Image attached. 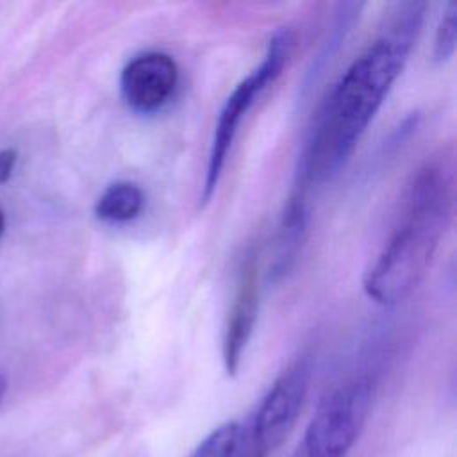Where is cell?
Masks as SVG:
<instances>
[{"label":"cell","mask_w":457,"mask_h":457,"mask_svg":"<svg viewBox=\"0 0 457 457\" xmlns=\"http://www.w3.org/2000/svg\"><path fill=\"white\" fill-rule=\"evenodd\" d=\"M425 4H398L386 29L343 71L323 100L298 164L296 189L334 177L400 77L425 16Z\"/></svg>","instance_id":"6da1fadb"},{"label":"cell","mask_w":457,"mask_h":457,"mask_svg":"<svg viewBox=\"0 0 457 457\" xmlns=\"http://www.w3.org/2000/svg\"><path fill=\"white\" fill-rule=\"evenodd\" d=\"M452 177L441 164L421 168L407 187L387 241L366 270L362 287L382 305L403 300L425 277L452 218Z\"/></svg>","instance_id":"7a4b0ae2"},{"label":"cell","mask_w":457,"mask_h":457,"mask_svg":"<svg viewBox=\"0 0 457 457\" xmlns=\"http://www.w3.org/2000/svg\"><path fill=\"white\" fill-rule=\"evenodd\" d=\"M293 48V34L291 30H277L271 39L268 41L266 52L259 66H255L243 80L236 84L232 93L225 98L218 120L212 130L202 189L198 204L200 207H205L211 198L216 193V187L221 180L223 168L227 162V157L230 154V148L234 145V139L239 132L241 121L245 120L246 112L253 105V102L259 98V95L271 86L278 75L282 73Z\"/></svg>","instance_id":"3957f363"},{"label":"cell","mask_w":457,"mask_h":457,"mask_svg":"<svg viewBox=\"0 0 457 457\" xmlns=\"http://www.w3.org/2000/svg\"><path fill=\"white\" fill-rule=\"evenodd\" d=\"M311 364L291 362L262 395L246 421L239 423L236 457H270L289 436L307 396Z\"/></svg>","instance_id":"277c9868"},{"label":"cell","mask_w":457,"mask_h":457,"mask_svg":"<svg viewBox=\"0 0 457 457\" xmlns=\"http://www.w3.org/2000/svg\"><path fill=\"white\" fill-rule=\"evenodd\" d=\"M373 402L368 377L350 378L318 403L295 457H346L359 439Z\"/></svg>","instance_id":"5b68a950"},{"label":"cell","mask_w":457,"mask_h":457,"mask_svg":"<svg viewBox=\"0 0 457 457\" xmlns=\"http://www.w3.org/2000/svg\"><path fill=\"white\" fill-rule=\"evenodd\" d=\"M179 77V64L173 55L161 50H146L123 66L120 93L132 111L152 114L175 96Z\"/></svg>","instance_id":"8992f818"},{"label":"cell","mask_w":457,"mask_h":457,"mask_svg":"<svg viewBox=\"0 0 457 457\" xmlns=\"http://www.w3.org/2000/svg\"><path fill=\"white\" fill-rule=\"evenodd\" d=\"M261 302V271L259 255L246 253L239 266L232 303L227 314V323L221 339V361L227 375L234 377L239 371L246 346L252 339Z\"/></svg>","instance_id":"52a82bcc"},{"label":"cell","mask_w":457,"mask_h":457,"mask_svg":"<svg viewBox=\"0 0 457 457\" xmlns=\"http://www.w3.org/2000/svg\"><path fill=\"white\" fill-rule=\"evenodd\" d=\"M307 228V204L305 195L295 191L289 198L286 211L282 214L277 236L275 248L270 264V278L277 280L287 273L291 264L296 259V253L302 246L303 234Z\"/></svg>","instance_id":"ba28073f"},{"label":"cell","mask_w":457,"mask_h":457,"mask_svg":"<svg viewBox=\"0 0 457 457\" xmlns=\"http://www.w3.org/2000/svg\"><path fill=\"white\" fill-rule=\"evenodd\" d=\"M145 207L143 189L130 180L109 184L95 204V216L111 225H123L136 220Z\"/></svg>","instance_id":"9c48e42d"},{"label":"cell","mask_w":457,"mask_h":457,"mask_svg":"<svg viewBox=\"0 0 457 457\" xmlns=\"http://www.w3.org/2000/svg\"><path fill=\"white\" fill-rule=\"evenodd\" d=\"M239 437V423L227 421L209 432L189 457H236Z\"/></svg>","instance_id":"30bf717a"},{"label":"cell","mask_w":457,"mask_h":457,"mask_svg":"<svg viewBox=\"0 0 457 457\" xmlns=\"http://www.w3.org/2000/svg\"><path fill=\"white\" fill-rule=\"evenodd\" d=\"M457 41V2H450L437 25L432 46V57L436 62H446L455 52Z\"/></svg>","instance_id":"8fae6325"},{"label":"cell","mask_w":457,"mask_h":457,"mask_svg":"<svg viewBox=\"0 0 457 457\" xmlns=\"http://www.w3.org/2000/svg\"><path fill=\"white\" fill-rule=\"evenodd\" d=\"M16 150L14 148H4L0 150V184L7 182L12 175L14 164H16Z\"/></svg>","instance_id":"7c38bea8"},{"label":"cell","mask_w":457,"mask_h":457,"mask_svg":"<svg viewBox=\"0 0 457 457\" xmlns=\"http://www.w3.org/2000/svg\"><path fill=\"white\" fill-rule=\"evenodd\" d=\"M5 389H7V382H5V378L0 375V402H2L4 395H5Z\"/></svg>","instance_id":"4fadbf2b"},{"label":"cell","mask_w":457,"mask_h":457,"mask_svg":"<svg viewBox=\"0 0 457 457\" xmlns=\"http://www.w3.org/2000/svg\"><path fill=\"white\" fill-rule=\"evenodd\" d=\"M4 228H5V216H4V211L0 209V236L4 234Z\"/></svg>","instance_id":"5bb4252c"}]
</instances>
